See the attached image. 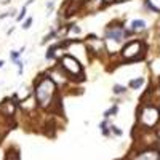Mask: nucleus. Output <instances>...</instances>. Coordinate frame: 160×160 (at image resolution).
Returning a JSON list of instances; mask_svg holds the SVG:
<instances>
[{"label": "nucleus", "mask_w": 160, "mask_h": 160, "mask_svg": "<svg viewBox=\"0 0 160 160\" xmlns=\"http://www.w3.org/2000/svg\"><path fill=\"white\" fill-rule=\"evenodd\" d=\"M112 114H117V106H114V107H111L109 111L104 112V117H109V115H112Z\"/></svg>", "instance_id": "10"}, {"label": "nucleus", "mask_w": 160, "mask_h": 160, "mask_svg": "<svg viewBox=\"0 0 160 160\" xmlns=\"http://www.w3.org/2000/svg\"><path fill=\"white\" fill-rule=\"evenodd\" d=\"M143 83H144V79H143V77H139V79L131 80V82H130V88H133V90H138V88H139Z\"/></svg>", "instance_id": "8"}, {"label": "nucleus", "mask_w": 160, "mask_h": 160, "mask_svg": "<svg viewBox=\"0 0 160 160\" xmlns=\"http://www.w3.org/2000/svg\"><path fill=\"white\" fill-rule=\"evenodd\" d=\"M114 91H115L117 95H120V93L125 91V87H122V85H115V87H114Z\"/></svg>", "instance_id": "11"}, {"label": "nucleus", "mask_w": 160, "mask_h": 160, "mask_svg": "<svg viewBox=\"0 0 160 160\" xmlns=\"http://www.w3.org/2000/svg\"><path fill=\"white\" fill-rule=\"evenodd\" d=\"M31 24H32V18H27V19L23 23V29H29L31 27Z\"/></svg>", "instance_id": "12"}, {"label": "nucleus", "mask_w": 160, "mask_h": 160, "mask_svg": "<svg viewBox=\"0 0 160 160\" xmlns=\"http://www.w3.org/2000/svg\"><path fill=\"white\" fill-rule=\"evenodd\" d=\"M123 29L122 27H117V29H107V32H106V37L111 40H115V42H120V40L123 39Z\"/></svg>", "instance_id": "5"}, {"label": "nucleus", "mask_w": 160, "mask_h": 160, "mask_svg": "<svg viewBox=\"0 0 160 160\" xmlns=\"http://www.w3.org/2000/svg\"><path fill=\"white\" fill-rule=\"evenodd\" d=\"M146 27V23L143 19H133L131 21V29L133 31H143Z\"/></svg>", "instance_id": "7"}, {"label": "nucleus", "mask_w": 160, "mask_h": 160, "mask_svg": "<svg viewBox=\"0 0 160 160\" xmlns=\"http://www.w3.org/2000/svg\"><path fill=\"white\" fill-rule=\"evenodd\" d=\"M61 66H63L64 71H67L72 75H79L80 72H82V66H80L79 61H77L75 58H72V56H64L63 59H61Z\"/></svg>", "instance_id": "4"}, {"label": "nucleus", "mask_w": 160, "mask_h": 160, "mask_svg": "<svg viewBox=\"0 0 160 160\" xmlns=\"http://www.w3.org/2000/svg\"><path fill=\"white\" fill-rule=\"evenodd\" d=\"M104 2H106V3H109V2H115V0H104Z\"/></svg>", "instance_id": "16"}, {"label": "nucleus", "mask_w": 160, "mask_h": 160, "mask_svg": "<svg viewBox=\"0 0 160 160\" xmlns=\"http://www.w3.org/2000/svg\"><path fill=\"white\" fill-rule=\"evenodd\" d=\"M146 7H147L149 10H152V11H155V13H159V11H160V10H159L157 7H154V5H152L151 0H146Z\"/></svg>", "instance_id": "9"}, {"label": "nucleus", "mask_w": 160, "mask_h": 160, "mask_svg": "<svg viewBox=\"0 0 160 160\" xmlns=\"http://www.w3.org/2000/svg\"><path fill=\"white\" fill-rule=\"evenodd\" d=\"M111 128H112V131L115 133V135H122V130H119L117 127H114V125H111Z\"/></svg>", "instance_id": "14"}, {"label": "nucleus", "mask_w": 160, "mask_h": 160, "mask_svg": "<svg viewBox=\"0 0 160 160\" xmlns=\"http://www.w3.org/2000/svg\"><path fill=\"white\" fill-rule=\"evenodd\" d=\"M159 119H160V111L157 107H154V106H146V107L141 111L139 120H141V123L146 125L147 128L154 127V125L159 122Z\"/></svg>", "instance_id": "2"}, {"label": "nucleus", "mask_w": 160, "mask_h": 160, "mask_svg": "<svg viewBox=\"0 0 160 160\" xmlns=\"http://www.w3.org/2000/svg\"><path fill=\"white\" fill-rule=\"evenodd\" d=\"M24 16H26V5H24V7H23V10H21L19 16H18V21H21V19L24 18Z\"/></svg>", "instance_id": "13"}, {"label": "nucleus", "mask_w": 160, "mask_h": 160, "mask_svg": "<svg viewBox=\"0 0 160 160\" xmlns=\"http://www.w3.org/2000/svg\"><path fill=\"white\" fill-rule=\"evenodd\" d=\"M159 136H160V131H159Z\"/></svg>", "instance_id": "18"}, {"label": "nucleus", "mask_w": 160, "mask_h": 160, "mask_svg": "<svg viewBox=\"0 0 160 160\" xmlns=\"http://www.w3.org/2000/svg\"><path fill=\"white\" fill-rule=\"evenodd\" d=\"M2 66H3V61H0V67H2Z\"/></svg>", "instance_id": "17"}, {"label": "nucleus", "mask_w": 160, "mask_h": 160, "mask_svg": "<svg viewBox=\"0 0 160 160\" xmlns=\"http://www.w3.org/2000/svg\"><path fill=\"white\" fill-rule=\"evenodd\" d=\"M117 3H122V2H128V0H115Z\"/></svg>", "instance_id": "15"}, {"label": "nucleus", "mask_w": 160, "mask_h": 160, "mask_svg": "<svg viewBox=\"0 0 160 160\" xmlns=\"http://www.w3.org/2000/svg\"><path fill=\"white\" fill-rule=\"evenodd\" d=\"M159 159H160L159 151H146L143 154H139L135 160H159Z\"/></svg>", "instance_id": "6"}, {"label": "nucleus", "mask_w": 160, "mask_h": 160, "mask_svg": "<svg viewBox=\"0 0 160 160\" xmlns=\"http://www.w3.org/2000/svg\"><path fill=\"white\" fill-rule=\"evenodd\" d=\"M55 90H56V85L51 79H42L40 80V83L35 87V99L40 106H50L51 103L53 96H55Z\"/></svg>", "instance_id": "1"}, {"label": "nucleus", "mask_w": 160, "mask_h": 160, "mask_svg": "<svg viewBox=\"0 0 160 160\" xmlns=\"http://www.w3.org/2000/svg\"><path fill=\"white\" fill-rule=\"evenodd\" d=\"M141 50H143V43L139 40H135V42H130L128 45H125V48L122 50V56L125 59H135V58H138Z\"/></svg>", "instance_id": "3"}]
</instances>
